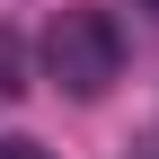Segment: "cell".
I'll list each match as a JSON object with an SVG mask.
<instances>
[{
	"instance_id": "3",
	"label": "cell",
	"mask_w": 159,
	"mask_h": 159,
	"mask_svg": "<svg viewBox=\"0 0 159 159\" xmlns=\"http://www.w3.org/2000/svg\"><path fill=\"white\" fill-rule=\"evenodd\" d=\"M0 159H53L44 142H27V133H0Z\"/></svg>"
},
{
	"instance_id": "2",
	"label": "cell",
	"mask_w": 159,
	"mask_h": 159,
	"mask_svg": "<svg viewBox=\"0 0 159 159\" xmlns=\"http://www.w3.org/2000/svg\"><path fill=\"white\" fill-rule=\"evenodd\" d=\"M18 89H27V44L0 27V97H18Z\"/></svg>"
},
{
	"instance_id": "1",
	"label": "cell",
	"mask_w": 159,
	"mask_h": 159,
	"mask_svg": "<svg viewBox=\"0 0 159 159\" xmlns=\"http://www.w3.org/2000/svg\"><path fill=\"white\" fill-rule=\"evenodd\" d=\"M44 71L62 80L71 97H106L115 80H124V27H115L106 9H62L44 35Z\"/></svg>"
},
{
	"instance_id": "4",
	"label": "cell",
	"mask_w": 159,
	"mask_h": 159,
	"mask_svg": "<svg viewBox=\"0 0 159 159\" xmlns=\"http://www.w3.org/2000/svg\"><path fill=\"white\" fill-rule=\"evenodd\" d=\"M150 18H159V0H150Z\"/></svg>"
}]
</instances>
